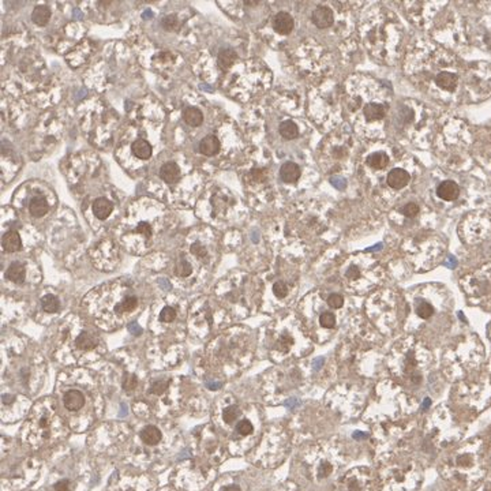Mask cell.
<instances>
[{
    "label": "cell",
    "instance_id": "cell-1",
    "mask_svg": "<svg viewBox=\"0 0 491 491\" xmlns=\"http://www.w3.org/2000/svg\"><path fill=\"white\" fill-rule=\"evenodd\" d=\"M311 21L319 29L330 28L333 25V22H334V15H333V11L329 7L318 6V7L314 10V13H312Z\"/></svg>",
    "mask_w": 491,
    "mask_h": 491
},
{
    "label": "cell",
    "instance_id": "cell-2",
    "mask_svg": "<svg viewBox=\"0 0 491 491\" xmlns=\"http://www.w3.org/2000/svg\"><path fill=\"white\" fill-rule=\"evenodd\" d=\"M293 26H295V22H293L292 15L285 13V11L278 13L273 18V29L276 30L278 35H290L291 32L293 30Z\"/></svg>",
    "mask_w": 491,
    "mask_h": 491
},
{
    "label": "cell",
    "instance_id": "cell-3",
    "mask_svg": "<svg viewBox=\"0 0 491 491\" xmlns=\"http://www.w3.org/2000/svg\"><path fill=\"white\" fill-rule=\"evenodd\" d=\"M436 195L443 201H455L460 195V187L453 180H445L436 187Z\"/></svg>",
    "mask_w": 491,
    "mask_h": 491
},
{
    "label": "cell",
    "instance_id": "cell-4",
    "mask_svg": "<svg viewBox=\"0 0 491 491\" xmlns=\"http://www.w3.org/2000/svg\"><path fill=\"white\" fill-rule=\"evenodd\" d=\"M409 179H411V176H409V173L407 171H404L401 168H395V169H392L390 172L387 173L386 183L392 188L400 190V188L408 184Z\"/></svg>",
    "mask_w": 491,
    "mask_h": 491
},
{
    "label": "cell",
    "instance_id": "cell-5",
    "mask_svg": "<svg viewBox=\"0 0 491 491\" xmlns=\"http://www.w3.org/2000/svg\"><path fill=\"white\" fill-rule=\"evenodd\" d=\"M436 83L441 89L453 91L458 85V75L450 71H441L439 74H436Z\"/></svg>",
    "mask_w": 491,
    "mask_h": 491
},
{
    "label": "cell",
    "instance_id": "cell-6",
    "mask_svg": "<svg viewBox=\"0 0 491 491\" xmlns=\"http://www.w3.org/2000/svg\"><path fill=\"white\" fill-rule=\"evenodd\" d=\"M63 401H64V407L69 411H78L82 408L85 404V396L82 395V392L71 389L64 395Z\"/></svg>",
    "mask_w": 491,
    "mask_h": 491
},
{
    "label": "cell",
    "instance_id": "cell-7",
    "mask_svg": "<svg viewBox=\"0 0 491 491\" xmlns=\"http://www.w3.org/2000/svg\"><path fill=\"white\" fill-rule=\"evenodd\" d=\"M1 244H3V249L6 250L7 253H17L22 249V240L19 234L11 229V231H7L4 235H3V239H1Z\"/></svg>",
    "mask_w": 491,
    "mask_h": 491
},
{
    "label": "cell",
    "instance_id": "cell-8",
    "mask_svg": "<svg viewBox=\"0 0 491 491\" xmlns=\"http://www.w3.org/2000/svg\"><path fill=\"white\" fill-rule=\"evenodd\" d=\"M280 178L284 183H295L300 178V168L298 164L288 161L280 168Z\"/></svg>",
    "mask_w": 491,
    "mask_h": 491
},
{
    "label": "cell",
    "instance_id": "cell-9",
    "mask_svg": "<svg viewBox=\"0 0 491 491\" xmlns=\"http://www.w3.org/2000/svg\"><path fill=\"white\" fill-rule=\"evenodd\" d=\"M91 209H93V213L98 220H107L113 210V203L111 201H108L107 198H97L96 201L93 202V208Z\"/></svg>",
    "mask_w": 491,
    "mask_h": 491
},
{
    "label": "cell",
    "instance_id": "cell-10",
    "mask_svg": "<svg viewBox=\"0 0 491 491\" xmlns=\"http://www.w3.org/2000/svg\"><path fill=\"white\" fill-rule=\"evenodd\" d=\"M160 178L164 180L165 183H176L180 178V169L179 166L176 165V163L169 161L165 163L164 165L160 168Z\"/></svg>",
    "mask_w": 491,
    "mask_h": 491
},
{
    "label": "cell",
    "instance_id": "cell-11",
    "mask_svg": "<svg viewBox=\"0 0 491 491\" xmlns=\"http://www.w3.org/2000/svg\"><path fill=\"white\" fill-rule=\"evenodd\" d=\"M200 152L203 156H208V157L216 156L217 153L220 152V141H218V138L215 137V135L205 137L200 142Z\"/></svg>",
    "mask_w": 491,
    "mask_h": 491
},
{
    "label": "cell",
    "instance_id": "cell-12",
    "mask_svg": "<svg viewBox=\"0 0 491 491\" xmlns=\"http://www.w3.org/2000/svg\"><path fill=\"white\" fill-rule=\"evenodd\" d=\"M363 115H364V118L368 122H375V120H381V119L385 118L386 109H385L383 105L375 104V103H368L363 108Z\"/></svg>",
    "mask_w": 491,
    "mask_h": 491
},
{
    "label": "cell",
    "instance_id": "cell-13",
    "mask_svg": "<svg viewBox=\"0 0 491 491\" xmlns=\"http://www.w3.org/2000/svg\"><path fill=\"white\" fill-rule=\"evenodd\" d=\"M26 277V270L21 262H13L6 270V278L15 284H22Z\"/></svg>",
    "mask_w": 491,
    "mask_h": 491
},
{
    "label": "cell",
    "instance_id": "cell-14",
    "mask_svg": "<svg viewBox=\"0 0 491 491\" xmlns=\"http://www.w3.org/2000/svg\"><path fill=\"white\" fill-rule=\"evenodd\" d=\"M48 210H49L48 202L45 201L44 197H40V195H38V197H33L30 203H29V212H30V215L33 216V217H37V218L47 215Z\"/></svg>",
    "mask_w": 491,
    "mask_h": 491
},
{
    "label": "cell",
    "instance_id": "cell-15",
    "mask_svg": "<svg viewBox=\"0 0 491 491\" xmlns=\"http://www.w3.org/2000/svg\"><path fill=\"white\" fill-rule=\"evenodd\" d=\"M183 120L186 122L187 125L191 126V127H200V126L203 123V115L202 112L198 109V108H194V107H187L183 109Z\"/></svg>",
    "mask_w": 491,
    "mask_h": 491
},
{
    "label": "cell",
    "instance_id": "cell-16",
    "mask_svg": "<svg viewBox=\"0 0 491 491\" xmlns=\"http://www.w3.org/2000/svg\"><path fill=\"white\" fill-rule=\"evenodd\" d=\"M131 152L137 159L147 160L150 159V156H152V146H150V144L147 141L139 138L132 144Z\"/></svg>",
    "mask_w": 491,
    "mask_h": 491
},
{
    "label": "cell",
    "instance_id": "cell-17",
    "mask_svg": "<svg viewBox=\"0 0 491 491\" xmlns=\"http://www.w3.org/2000/svg\"><path fill=\"white\" fill-rule=\"evenodd\" d=\"M161 436H163L161 431L154 426H147L141 431V439L144 441L145 445H149V446L157 445L161 441Z\"/></svg>",
    "mask_w": 491,
    "mask_h": 491
},
{
    "label": "cell",
    "instance_id": "cell-18",
    "mask_svg": "<svg viewBox=\"0 0 491 491\" xmlns=\"http://www.w3.org/2000/svg\"><path fill=\"white\" fill-rule=\"evenodd\" d=\"M51 19V10L47 6H37L32 13V21L38 26H45Z\"/></svg>",
    "mask_w": 491,
    "mask_h": 491
},
{
    "label": "cell",
    "instance_id": "cell-19",
    "mask_svg": "<svg viewBox=\"0 0 491 491\" xmlns=\"http://www.w3.org/2000/svg\"><path fill=\"white\" fill-rule=\"evenodd\" d=\"M278 131H280V134H281V137H283L284 139H288V141L298 138L299 135L298 126H296L295 122H292V120H285V122H283V123L280 125V127H278Z\"/></svg>",
    "mask_w": 491,
    "mask_h": 491
},
{
    "label": "cell",
    "instance_id": "cell-20",
    "mask_svg": "<svg viewBox=\"0 0 491 491\" xmlns=\"http://www.w3.org/2000/svg\"><path fill=\"white\" fill-rule=\"evenodd\" d=\"M367 165H370L374 169H383L389 164V157L383 152H377L370 154L366 160Z\"/></svg>",
    "mask_w": 491,
    "mask_h": 491
},
{
    "label": "cell",
    "instance_id": "cell-21",
    "mask_svg": "<svg viewBox=\"0 0 491 491\" xmlns=\"http://www.w3.org/2000/svg\"><path fill=\"white\" fill-rule=\"evenodd\" d=\"M236 59H237V55L235 51L231 48L222 49L218 54V64L222 70H228L236 62Z\"/></svg>",
    "mask_w": 491,
    "mask_h": 491
},
{
    "label": "cell",
    "instance_id": "cell-22",
    "mask_svg": "<svg viewBox=\"0 0 491 491\" xmlns=\"http://www.w3.org/2000/svg\"><path fill=\"white\" fill-rule=\"evenodd\" d=\"M96 346H97L96 339L88 332H82L75 340V346L76 348H79V349H82V351L93 349Z\"/></svg>",
    "mask_w": 491,
    "mask_h": 491
},
{
    "label": "cell",
    "instance_id": "cell-23",
    "mask_svg": "<svg viewBox=\"0 0 491 491\" xmlns=\"http://www.w3.org/2000/svg\"><path fill=\"white\" fill-rule=\"evenodd\" d=\"M138 306V299L137 296H126L122 303L115 306V311L118 314H123V312H130L132 311L135 307Z\"/></svg>",
    "mask_w": 491,
    "mask_h": 491
},
{
    "label": "cell",
    "instance_id": "cell-24",
    "mask_svg": "<svg viewBox=\"0 0 491 491\" xmlns=\"http://www.w3.org/2000/svg\"><path fill=\"white\" fill-rule=\"evenodd\" d=\"M41 306L44 311L52 314V312L59 311V309H60V302H59V299L56 298V296H54V295H45V296L41 299Z\"/></svg>",
    "mask_w": 491,
    "mask_h": 491
},
{
    "label": "cell",
    "instance_id": "cell-25",
    "mask_svg": "<svg viewBox=\"0 0 491 491\" xmlns=\"http://www.w3.org/2000/svg\"><path fill=\"white\" fill-rule=\"evenodd\" d=\"M122 386H123V389L127 390V392L134 390L135 387L138 386V380H137V377H135L134 374L125 373L123 380H122Z\"/></svg>",
    "mask_w": 491,
    "mask_h": 491
},
{
    "label": "cell",
    "instance_id": "cell-26",
    "mask_svg": "<svg viewBox=\"0 0 491 491\" xmlns=\"http://www.w3.org/2000/svg\"><path fill=\"white\" fill-rule=\"evenodd\" d=\"M191 272H193L191 265L187 262V261H184V259L179 261L178 265L175 266V274H178L179 277H188L191 274Z\"/></svg>",
    "mask_w": 491,
    "mask_h": 491
},
{
    "label": "cell",
    "instance_id": "cell-27",
    "mask_svg": "<svg viewBox=\"0 0 491 491\" xmlns=\"http://www.w3.org/2000/svg\"><path fill=\"white\" fill-rule=\"evenodd\" d=\"M319 325L322 326V327H325V329H332V327H334V325H336V317H334V314H332V312L329 311L322 312L321 317H319Z\"/></svg>",
    "mask_w": 491,
    "mask_h": 491
},
{
    "label": "cell",
    "instance_id": "cell-28",
    "mask_svg": "<svg viewBox=\"0 0 491 491\" xmlns=\"http://www.w3.org/2000/svg\"><path fill=\"white\" fill-rule=\"evenodd\" d=\"M239 415H240L239 408H237L236 405H231L228 408L224 409V412H222V419H224V422L225 423H234L236 419H237V416Z\"/></svg>",
    "mask_w": 491,
    "mask_h": 491
},
{
    "label": "cell",
    "instance_id": "cell-29",
    "mask_svg": "<svg viewBox=\"0 0 491 491\" xmlns=\"http://www.w3.org/2000/svg\"><path fill=\"white\" fill-rule=\"evenodd\" d=\"M416 314L423 319H429L433 314H434V307L430 305V303H426L423 302L420 305L416 307Z\"/></svg>",
    "mask_w": 491,
    "mask_h": 491
},
{
    "label": "cell",
    "instance_id": "cell-30",
    "mask_svg": "<svg viewBox=\"0 0 491 491\" xmlns=\"http://www.w3.org/2000/svg\"><path fill=\"white\" fill-rule=\"evenodd\" d=\"M473 463H475V458H473V456H472V455H470V453H464V455H460V456H457V458H456L457 467L464 468V470L471 468V467L473 465Z\"/></svg>",
    "mask_w": 491,
    "mask_h": 491
},
{
    "label": "cell",
    "instance_id": "cell-31",
    "mask_svg": "<svg viewBox=\"0 0 491 491\" xmlns=\"http://www.w3.org/2000/svg\"><path fill=\"white\" fill-rule=\"evenodd\" d=\"M169 386V381L165 380H160L153 382V385L150 386V393L156 396H161L165 393V390Z\"/></svg>",
    "mask_w": 491,
    "mask_h": 491
},
{
    "label": "cell",
    "instance_id": "cell-32",
    "mask_svg": "<svg viewBox=\"0 0 491 491\" xmlns=\"http://www.w3.org/2000/svg\"><path fill=\"white\" fill-rule=\"evenodd\" d=\"M161 25H163V28L165 29V30H168V32H173V30H176L178 26H179V21H178L176 15H166V17H164V18L161 19Z\"/></svg>",
    "mask_w": 491,
    "mask_h": 491
},
{
    "label": "cell",
    "instance_id": "cell-33",
    "mask_svg": "<svg viewBox=\"0 0 491 491\" xmlns=\"http://www.w3.org/2000/svg\"><path fill=\"white\" fill-rule=\"evenodd\" d=\"M175 318H176V311H175L173 307L166 306L160 312V321L161 322H172V321H175Z\"/></svg>",
    "mask_w": 491,
    "mask_h": 491
},
{
    "label": "cell",
    "instance_id": "cell-34",
    "mask_svg": "<svg viewBox=\"0 0 491 491\" xmlns=\"http://www.w3.org/2000/svg\"><path fill=\"white\" fill-rule=\"evenodd\" d=\"M236 431H237L240 436H250V434L254 431V427H253V424H251L250 420L244 419V420H240V422L237 423Z\"/></svg>",
    "mask_w": 491,
    "mask_h": 491
},
{
    "label": "cell",
    "instance_id": "cell-35",
    "mask_svg": "<svg viewBox=\"0 0 491 491\" xmlns=\"http://www.w3.org/2000/svg\"><path fill=\"white\" fill-rule=\"evenodd\" d=\"M250 178L255 183H263L268 179V172H266V169H262V168H254L250 172Z\"/></svg>",
    "mask_w": 491,
    "mask_h": 491
},
{
    "label": "cell",
    "instance_id": "cell-36",
    "mask_svg": "<svg viewBox=\"0 0 491 491\" xmlns=\"http://www.w3.org/2000/svg\"><path fill=\"white\" fill-rule=\"evenodd\" d=\"M419 206L416 205L415 202H408L407 205H404L402 206V209H401V213L405 217H409V218H412V217H415L418 213H419Z\"/></svg>",
    "mask_w": 491,
    "mask_h": 491
},
{
    "label": "cell",
    "instance_id": "cell-37",
    "mask_svg": "<svg viewBox=\"0 0 491 491\" xmlns=\"http://www.w3.org/2000/svg\"><path fill=\"white\" fill-rule=\"evenodd\" d=\"M273 293L276 295L278 299H284L288 295V287L284 281H277L273 285Z\"/></svg>",
    "mask_w": 491,
    "mask_h": 491
},
{
    "label": "cell",
    "instance_id": "cell-38",
    "mask_svg": "<svg viewBox=\"0 0 491 491\" xmlns=\"http://www.w3.org/2000/svg\"><path fill=\"white\" fill-rule=\"evenodd\" d=\"M327 305L330 306L332 309H340V307H343V305H344V298L341 295H339V293H332L327 298Z\"/></svg>",
    "mask_w": 491,
    "mask_h": 491
},
{
    "label": "cell",
    "instance_id": "cell-39",
    "mask_svg": "<svg viewBox=\"0 0 491 491\" xmlns=\"http://www.w3.org/2000/svg\"><path fill=\"white\" fill-rule=\"evenodd\" d=\"M191 253H193L194 255L195 256H198V258H205V256L208 255V251H206V249L202 246L201 243H194L193 246H191Z\"/></svg>",
    "mask_w": 491,
    "mask_h": 491
},
{
    "label": "cell",
    "instance_id": "cell-40",
    "mask_svg": "<svg viewBox=\"0 0 491 491\" xmlns=\"http://www.w3.org/2000/svg\"><path fill=\"white\" fill-rule=\"evenodd\" d=\"M416 366H418V362H416V358L414 356V353L409 352L405 358V370L407 371H415Z\"/></svg>",
    "mask_w": 491,
    "mask_h": 491
},
{
    "label": "cell",
    "instance_id": "cell-41",
    "mask_svg": "<svg viewBox=\"0 0 491 491\" xmlns=\"http://www.w3.org/2000/svg\"><path fill=\"white\" fill-rule=\"evenodd\" d=\"M292 343H293V340L291 339L290 336L284 334V336H281V337H280V340H278L277 346H278L280 349H283V351H288V348L292 346Z\"/></svg>",
    "mask_w": 491,
    "mask_h": 491
},
{
    "label": "cell",
    "instance_id": "cell-42",
    "mask_svg": "<svg viewBox=\"0 0 491 491\" xmlns=\"http://www.w3.org/2000/svg\"><path fill=\"white\" fill-rule=\"evenodd\" d=\"M332 471H333L332 464L325 461V463L321 464V467L318 468V476L319 477H327L329 475H330V473H332Z\"/></svg>",
    "mask_w": 491,
    "mask_h": 491
},
{
    "label": "cell",
    "instance_id": "cell-43",
    "mask_svg": "<svg viewBox=\"0 0 491 491\" xmlns=\"http://www.w3.org/2000/svg\"><path fill=\"white\" fill-rule=\"evenodd\" d=\"M137 232L146 236V237H150L152 236V227L147 222H139L138 227H137Z\"/></svg>",
    "mask_w": 491,
    "mask_h": 491
},
{
    "label": "cell",
    "instance_id": "cell-44",
    "mask_svg": "<svg viewBox=\"0 0 491 491\" xmlns=\"http://www.w3.org/2000/svg\"><path fill=\"white\" fill-rule=\"evenodd\" d=\"M56 491H70V482L67 479H63L55 484Z\"/></svg>",
    "mask_w": 491,
    "mask_h": 491
},
{
    "label": "cell",
    "instance_id": "cell-45",
    "mask_svg": "<svg viewBox=\"0 0 491 491\" xmlns=\"http://www.w3.org/2000/svg\"><path fill=\"white\" fill-rule=\"evenodd\" d=\"M358 276H359V270H358L356 266H351V268L348 269V272H346V277H348V278H356Z\"/></svg>",
    "mask_w": 491,
    "mask_h": 491
},
{
    "label": "cell",
    "instance_id": "cell-46",
    "mask_svg": "<svg viewBox=\"0 0 491 491\" xmlns=\"http://www.w3.org/2000/svg\"><path fill=\"white\" fill-rule=\"evenodd\" d=\"M128 330H130L134 336H139V334L142 333V329H141L137 324H130V325H128Z\"/></svg>",
    "mask_w": 491,
    "mask_h": 491
},
{
    "label": "cell",
    "instance_id": "cell-47",
    "mask_svg": "<svg viewBox=\"0 0 491 491\" xmlns=\"http://www.w3.org/2000/svg\"><path fill=\"white\" fill-rule=\"evenodd\" d=\"M3 401H4L6 405H8V404H11V402L14 401V397L11 395H3Z\"/></svg>",
    "mask_w": 491,
    "mask_h": 491
},
{
    "label": "cell",
    "instance_id": "cell-48",
    "mask_svg": "<svg viewBox=\"0 0 491 491\" xmlns=\"http://www.w3.org/2000/svg\"><path fill=\"white\" fill-rule=\"evenodd\" d=\"M222 491H240V487H239V486H236V484H232V486L225 487V489H224Z\"/></svg>",
    "mask_w": 491,
    "mask_h": 491
},
{
    "label": "cell",
    "instance_id": "cell-49",
    "mask_svg": "<svg viewBox=\"0 0 491 491\" xmlns=\"http://www.w3.org/2000/svg\"><path fill=\"white\" fill-rule=\"evenodd\" d=\"M430 405H431V400H430V399H426V400H424V404H423V405H422V408L423 409H427L430 407Z\"/></svg>",
    "mask_w": 491,
    "mask_h": 491
},
{
    "label": "cell",
    "instance_id": "cell-50",
    "mask_svg": "<svg viewBox=\"0 0 491 491\" xmlns=\"http://www.w3.org/2000/svg\"><path fill=\"white\" fill-rule=\"evenodd\" d=\"M353 438H355V439H360V438H366V436H364L363 433H355Z\"/></svg>",
    "mask_w": 491,
    "mask_h": 491
},
{
    "label": "cell",
    "instance_id": "cell-51",
    "mask_svg": "<svg viewBox=\"0 0 491 491\" xmlns=\"http://www.w3.org/2000/svg\"><path fill=\"white\" fill-rule=\"evenodd\" d=\"M322 363H324V359L317 360V362H315V370H318V368H319V367H321V364H322Z\"/></svg>",
    "mask_w": 491,
    "mask_h": 491
},
{
    "label": "cell",
    "instance_id": "cell-52",
    "mask_svg": "<svg viewBox=\"0 0 491 491\" xmlns=\"http://www.w3.org/2000/svg\"><path fill=\"white\" fill-rule=\"evenodd\" d=\"M244 4L246 6H255V4H258V1H249L247 0V1H244Z\"/></svg>",
    "mask_w": 491,
    "mask_h": 491
},
{
    "label": "cell",
    "instance_id": "cell-53",
    "mask_svg": "<svg viewBox=\"0 0 491 491\" xmlns=\"http://www.w3.org/2000/svg\"><path fill=\"white\" fill-rule=\"evenodd\" d=\"M208 386H210L212 389H216V387H220L221 385L220 383H208Z\"/></svg>",
    "mask_w": 491,
    "mask_h": 491
}]
</instances>
